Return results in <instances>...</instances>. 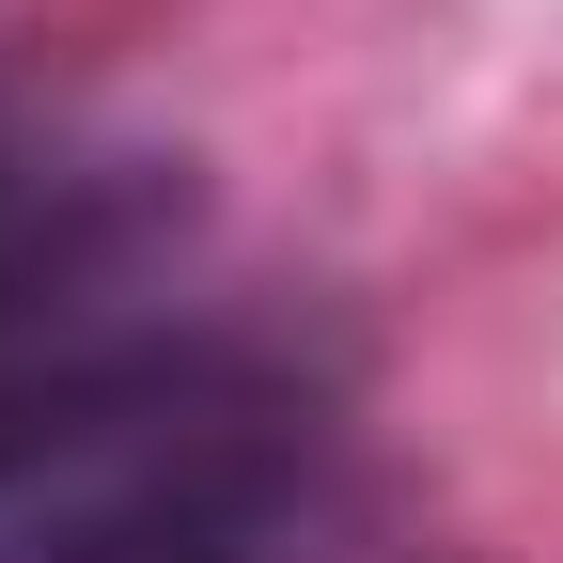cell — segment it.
I'll return each mask as SVG.
<instances>
[{"instance_id":"cell-1","label":"cell","mask_w":563,"mask_h":563,"mask_svg":"<svg viewBox=\"0 0 563 563\" xmlns=\"http://www.w3.org/2000/svg\"><path fill=\"white\" fill-rule=\"evenodd\" d=\"M313 470L329 376L251 329H79L0 376V563H266Z\"/></svg>"},{"instance_id":"cell-2","label":"cell","mask_w":563,"mask_h":563,"mask_svg":"<svg viewBox=\"0 0 563 563\" xmlns=\"http://www.w3.org/2000/svg\"><path fill=\"white\" fill-rule=\"evenodd\" d=\"M173 173L157 157H79V141L0 125V376L47 361V329H79L110 282L173 235Z\"/></svg>"}]
</instances>
